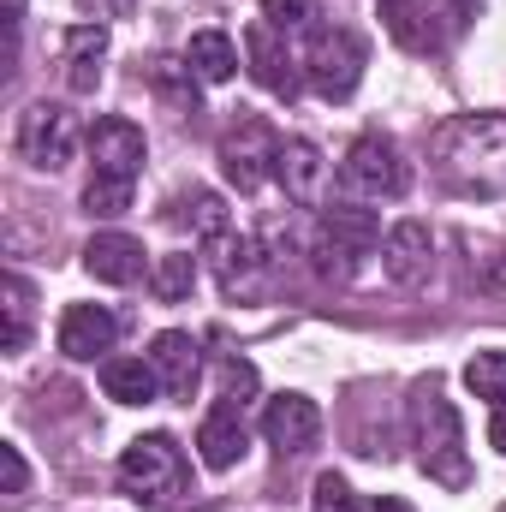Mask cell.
<instances>
[{"label": "cell", "instance_id": "cell-3", "mask_svg": "<svg viewBox=\"0 0 506 512\" xmlns=\"http://www.w3.org/2000/svg\"><path fill=\"white\" fill-rule=\"evenodd\" d=\"M120 489L143 507H167L191 489V465H185V447L173 435H137L126 453H120Z\"/></svg>", "mask_w": 506, "mask_h": 512}, {"label": "cell", "instance_id": "cell-10", "mask_svg": "<svg viewBox=\"0 0 506 512\" xmlns=\"http://www.w3.org/2000/svg\"><path fill=\"white\" fill-rule=\"evenodd\" d=\"M245 66H251V78L268 90V96H298L304 60H298V54H292V42H286L274 24H262V18L245 30Z\"/></svg>", "mask_w": 506, "mask_h": 512}, {"label": "cell", "instance_id": "cell-35", "mask_svg": "<svg viewBox=\"0 0 506 512\" xmlns=\"http://www.w3.org/2000/svg\"><path fill=\"white\" fill-rule=\"evenodd\" d=\"M370 512H417V507H411V501H399V495H381Z\"/></svg>", "mask_w": 506, "mask_h": 512}, {"label": "cell", "instance_id": "cell-27", "mask_svg": "<svg viewBox=\"0 0 506 512\" xmlns=\"http://www.w3.org/2000/svg\"><path fill=\"white\" fill-rule=\"evenodd\" d=\"M262 24H274L286 42H298V36L322 30V6L316 0H262Z\"/></svg>", "mask_w": 506, "mask_h": 512}, {"label": "cell", "instance_id": "cell-17", "mask_svg": "<svg viewBox=\"0 0 506 512\" xmlns=\"http://www.w3.org/2000/svg\"><path fill=\"white\" fill-rule=\"evenodd\" d=\"M84 268L102 280V286H131L143 274V245L131 233H96L84 245Z\"/></svg>", "mask_w": 506, "mask_h": 512}, {"label": "cell", "instance_id": "cell-18", "mask_svg": "<svg viewBox=\"0 0 506 512\" xmlns=\"http://www.w3.org/2000/svg\"><path fill=\"white\" fill-rule=\"evenodd\" d=\"M102 60H108V24H78L66 36V90L90 96L102 84Z\"/></svg>", "mask_w": 506, "mask_h": 512}, {"label": "cell", "instance_id": "cell-21", "mask_svg": "<svg viewBox=\"0 0 506 512\" xmlns=\"http://www.w3.org/2000/svg\"><path fill=\"white\" fill-rule=\"evenodd\" d=\"M185 66H191L197 84H227L239 72V48H233L227 30H197L191 48H185Z\"/></svg>", "mask_w": 506, "mask_h": 512}, {"label": "cell", "instance_id": "cell-28", "mask_svg": "<svg viewBox=\"0 0 506 512\" xmlns=\"http://www.w3.org/2000/svg\"><path fill=\"white\" fill-rule=\"evenodd\" d=\"M465 387H471L477 399L501 405V399H506V352H501V346H489V352H471V364H465Z\"/></svg>", "mask_w": 506, "mask_h": 512}, {"label": "cell", "instance_id": "cell-25", "mask_svg": "<svg viewBox=\"0 0 506 512\" xmlns=\"http://www.w3.org/2000/svg\"><path fill=\"white\" fill-rule=\"evenodd\" d=\"M173 221H179V227H191L203 245H215L221 233H233V227H227V209H221V197H215V191H191V197H179V203H173Z\"/></svg>", "mask_w": 506, "mask_h": 512}, {"label": "cell", "instance_id": "cell-34", "mask_svg": "<svg viewBox=\"0 0 506 512\" xmlns=\"http://www.w3.org/2000/svg\"><path fill=\"white\" fill-rule=\"evenodd\" d=\"M489 441H495V447L506 453V399L495 405V417H489Z\"/></svg>", "mask_w": 506, "mask_h": 512}, {"label": "cell", "instance_id": "cell-22", "mask_svg": "<svg viewBox=\"0 0 506 512\" xmlns=\"http://www.w3.org/2000/svg\"><path fill=\"white\" fill-rule=\"evenodd\" d=\"M0 310H6V328H0V352H24V340H30V322H36V286L24 280V274H6V286H0Z\"/></svg>", "mask_w": 506, "mask_h": 512}, {"label": "cell", "instance_id": "cell-15", "mask_svg": "<svg viewBox=\"0 0 506 512\" xmlns=\"http://www.w3.org/2000/svg\"><path fill=\"white\" fill-rule=\"evenodd\" d=\"M149 364H155V376H161V393H167V399H191L197 382H203V346H197L185 328L155 334V340H149Z\"/></svg>", "mask_w": 506, "mask_h": 512}, {"label": "cell", "instance_id": "cell-23", "mask_svg": "<svg viewBox=\"0 0 506 512\" xmlns=\"http://www.w3.org/2000/svg\"><path fill=\"white\" fill-rule=\"evenodd\" d=\"M310 268H316V274H322V280H334V286H346V280H352V274H358V262H364V251H358V245H346V239H340V233H328V227H316V233H310Z\"/></svg>", "mask_w": 506, "mask_h": 512}, {"label": "cell", "instance_id": "cell-7", "mask_svg": "<svg viewBox=\"0 0 506 512\" xmlns=\"http://www.w3.org/2000/svg\"><path fill=\"white\" fill-rule=\"evenodd\" d=\"M209 268H215V280H221V292H227L233 304H251V298L268 292L274 256L262 245V233H221V239L209 245Z\"/></svg>", "mask_w": 506, "mask_h": 512}, {"label": "cell", "instance_id": "cell-30", "mask_svg": "<svg viewBox=\"0 0 506 512\" xmlns=\"http://www.w3.org/2000/svg\"><path fill=\"white\" fill-rule=\"evenodd\" d=\"M310 512H364L358 507V489L346 483V477H316V495H310Z\"/></svg>", "mask_w": 506, "mask_h": 512}, {"label": "cell", "instance_id": "cell-20", "mask_svg": "<svg viewBox=\"0 0 506 512\" xmlns=\"http://www.w3.org/2000/svg\"><path fill=\"white\" fill-rule=\"evenodd\" d=\"M102 393L114 405H155L161 399V376L149 358H102Z\"/></svg>", "mask_w": 506, "mask_h": 512}, {"label": "cell", "instance_id": "cell-11", "mask_svg": "<svg viewBox=\"0 0 506 512\" xmlns=\"http://www.w3.org/2000/svg\"><path fill=\"white\" fill-rule=\"evenodd\" d=\"M262 435L268 447L286 459V453H310L316 435H322V405L310 393H274L268 411H262Z\"/></svg>", "mask_w": 506, "mask_h": 512}, {"label": "cell", "instance_id": "cell-29", "mask_svg": "<svg viewBox=\"0 0 506 512\" xmlns=\"http://www.w3.org/2000/svg\"><path fill=\"white\" fill-rule=\"evenodd\" d=\"M84 209H90L96 221H114V215H126V209H131V179L90 173V185H84Z\"/></svg>", "mask_w": 506, "mask_h": 512}, {"label": "cell", "instance_id": "cell-8", "mask_svg": "<svg viewBox=\"0 0 506 512\" xmlns=\"http://www.w3.org/2000/svg\"><path fill=\"white\" fill-rule=\"evenodd\" d=\"M274 155H280V137L262 120H239L221 137V149H215V161H221V173H227L233 191H256L262 179H274Z\"/></svg>", "mask_w": 506, "mask_h": 512}, {"label": "cell", "instance_id": "cell-6", "mask_svg": "<svg viewBox=\"0 0 506 512\" xmlns=\"http://www.w3.org/2000/svg\"><path fill=\"white\" fill-rule=\"evenodd\" d=\"M18 155L36 167V173H60L72 155H78V120L60 108V102H30L18 114Z\"/></svg>", "mask_w": 506, "mask_h": 512}, {"label": "cell", "instance_id": "cell-2", "mask_svg": "<svg viewBox=\"0 0 506 512\" xmlns=\"http://www.w3.org/2000/svg\"><path fill=\"white\" fill-rule=\"evenodd\" d=\"M411 417H417V465H423V477L441 483V489H465L471 483V459H465V423H459L453 399L435 382L417 387Z\"/></svg>", "mask_w": 506, "mask_h": 512}, {"label": "cell", "instance_id": "cell-26", "mask_svg": "<svg viewBox=\"0 0 506 512\" xmlns=\"http://www.w3.org/2000/svg\"><path fill=\"white\" fill-rule=\"evenodd\" d=\"M191 286H197V256H191V251L155 256V268H149V292H155L161 304H179V298H191Z\"/></svg>", "mask_w": 506, "mask_h": 512}, {"label": "cell", "instance_id": "cell-4", "mask_svg": "<svg viewBox=\"0 0 506 512\" xmlns=\"http://www.w3.org/2000/svg\"><path fill=\"white\" fill-rule=\"evenodd\" d=\"M340 185H346L352 203H387V197H405L411 167H405V155L387 131H364L340 161Z\"/></svg>", "mask_w": 506, "mask_h": 512}, {"label": "cell", "instance_id": "cell-31", "mask_svg": "<svg viewBox=\"0 0 506 512\" xmlns=\"http://www.w3.org/2000/svg\"><path fill=\"white\" fill-rule=\"evenodd\" d=\"M0 489L6 495H24L30 489V465H24V453L12 441H0Z\"/></svg>", "mask_w": 506, "mask_h": 512}, {"label": "cell", "instance_id": "cell-13", "mask_svg": "<svg viewBox=\"0 0 506 512\" xmlns=\"http://www.w3.org/2000/svg\"><path fill=\"white\" fill-rule=\"evenodd\" d=\"M143 155H149L143 126H131L126 114H108V120L90 126V161H96V173H108V179H131V185H137Z\"/></svg>", "mask_w": 506, "mask_h": 512}, {"label": "cell", "instance_id": "cell-5", "mask_svg": "<svg viewBox=\"0 0 506 512\" xmlns=\"http://www.w3.org/2000/svg\"><path fill=\"white\" fill-rule=\"evenodd\" d=\"M364 66H370V48L352 30H316L310 48H304V84L322 102H346L364 84Z\"/></svg>", "mask_w": 506, "mask_h": 512}, {"label": "cell", "instance_id": "cell-9", "mask_svg": "<svg viewBox=\"0 0 506 512\" xmlns=\"http://www.w3.org/2000/svg\"><path fill=\"white\" fill-rule=\"evenodd\" d=\"M274 185L286 191L292 209H322V197H328V155H322L310 137H280Z\"/></svg>", "mask_w": 506, "mask_h": 512}, {"label": "cell", "instance_id": "cell-19", "mask_svg": "<svg viewBox=\"0 0 506 512\" xmlns=\"http://www.w3.org/2000/svg\"><path fill=\"white\" fill-rule=\"evenodd\" d=\"M381 24H387V36H393L399 48H411V54H429V48L447 42V36L435 30V6H429V0H381Z\"/></svg>", "mask_w": 506, "mask_h": 512}, {"label": "cell", "instance_id": "cell-16", "mask_svg": "<svg viewBox=\"0 0 506 512\" xmlns=\"http://www.w3.org/2000/svg\"><path fill=\"white\" fill-rule=\"evenodd\" d=\"M114 334H120V322L108 304H66V316H60V352L78 364L114 352Z\"/></svg>", "mask_w": 506, "mask_h": 512}, {"label": "cell", "instance_id": "cell-24", "mask_svg": "<svg viewBox=\"0 0 506 512\" xmlns=\"http://www.w3.org/2000/svg\"><path fill=\"white\" fill-rule=\"evenodd\" d=\"M322 227L340 233L346 245H358L364 256L381 245V221H376V209H364V203H334V209H322Z\"/></svg>", "mask_w": 506, "mask_h": 512}, {"label": "cell", "instance_id": "cell-12", "mask_svg": "<svg viewBox=\"0 0 506 512\" xmlns=\"http://www.w3.org/2000/svg\"><path fill=\"white\" fill-rule=\"evenodd\" d=\"M245 447H251L245 399H227V393H221V405H209V417L197 423V459H203L209 471H233V465L245 459Z\"/></svg>", "mask_w": 506, "mask_h": 512}, {"label": "cell", "instance_id": "cell-32", "mask_svg": "<svg viewBox=\"0 0 506 512\" xmlns=\"http://www.w3.org/2000/svg\"><path fill=\"white\" fill-rule=\"evenodd\" d=\"M429 6H435V18H447V30H465L483 12V0H429Z\"/></svg>", "mask_w": 506, "mask_h": 512}, {"label": "cell", "instance_id": "cell-1", "mask_svg": "<svg viewBox=\"0 0 506 512\" xmlns=\"http://www.w3.org/2000/svg\"><path fill=\"white\" fill-rule=\"evenodd\" d=\"M429 173L453 197H506V114H453L429 131Z\"/></svg>", "mask_w": 506, "mask_h": 512}, {"label": "cell", "instance_id": "cell-33", "mask_svg": "<svg viewBox=\"0 0 506 512\" xmlns=\"http://www.w3.org/2000/svg\"><path fill=\"white\" fill-rule=\"evenodd\" d=\"M251 393H256V370L245 358H227V399H245L251 405Z\"/></svg>", "mask_w": 506, "mask_h": 512}, {"label": "cell", "instance_id": "cell-14", "mask_svg": "<svg viewBox=\"0 0 506 512\" xmlns=\"http://www.w3.org/2000/svg\"><path fill=\"white\" fill-rule=\"evenodd\" d=\"M381 274L393 286H423L435 274V233L423 221H399L387 239H381Z\"/></svg>", "mask_w": 506, "mask_h": 512}]
</instances>
